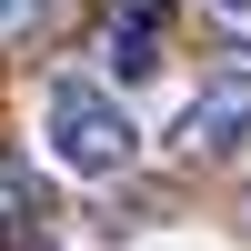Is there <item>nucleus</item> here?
Segmentation results:
<instances>
[{"label": "nucleus", "instance_id": "5", "mask_svg": "<svg viewBox=\"0 0 251 251\" xmlns=\"http://www.w3.org/2000/svg\"><path fill=\"white\" fill-rule=\"evenodd\" d=\"M40 10V0H0V30H20V20H30Z\"/></svg>", "mask_w": 251, "mask_h": 251}, {"label": "nucleus", "instance_id": "1", "mask_svg": "<svg viewBox=\"0 0 251 251\" xmlns=\"http://www.w3.org/2000/svg\"><path fill=\"white\" fill-rule=\"evenodd\" d=\"M40 141H50V161L71 181H121L141 161V121H131V100L111 91V80H91V71H60L50 91H40Z\"/></svg>", "mask_w": 251, "mask_h": 251}, {"label": "nucleus", "instance_id": "4", "mask_svg": "<svg viewBox=\"0 0 251 251\" xmlns=\"http://www.w3.org/2000/svg\"><path fill=\"white\" fill-rule=\"evenodd\" d=\"M201 20H211V30H221V40L251 60V0H201Z\"/></svg>", "mask_w": 251, "mask_h": 251}, {"label": "nucleus", "instance_id": "2", "mask_svg": "<svg viewBox=\"0 0 251 251\" xmlns=\"http://www.w3.org/2000/svg\"><path fill=\"white\" fill-rule=\"evenodd\" d=\"M251 141V60H231L221 80H201V100L171 121V161H231Z\"/></svg>", "mask_w": 251, "mask_h": 251}, {"label": "nucleus", "instance_id": "3", "mask_svg": "<svg viewBox=\"0 0 251 251\" xmlns=\"http://www.w3.org/2000/svg\"><path fill=\"white\" fill-rule=\"evenodd\" d=\"M161 80V0H121L111 10V91Z\"/></svg>", "mask_w": 251, "mask_h": 251}, {"label": "nucleus", "instance_id": "6", "mask_svg": "<svg viewBox=\"0 0 251 251\" xmlns=\"http://www.w3.org/2000/svg\"><path fill=\"white\" fill-rule=\"evenodd\" d=\"M0 241H20V231H10V221H0Z\"/></svg>", "mask_w": 251, "mask_h": 251}]
</instances>
